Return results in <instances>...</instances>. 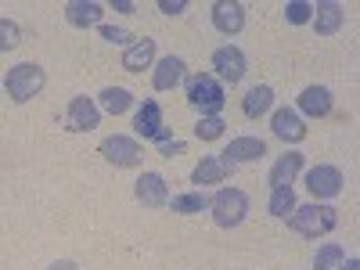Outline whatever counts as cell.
Masks as SVG:
<instances>
[{"instance_id": "1", "label": "cell", "mask_w": 360, "mask_h": 270, "mask_svg": "<svg viewBox=\"0 0 360 270\" xmlns=\"http://www.w3.org/2000/svg\"><path fill=\"white\" fill-rule=\"evenodd\" d=\"M288 227L303 238H321L328 231L339 227V209L324 205V202H310V205H295L292 217H288Z\"/></svg>"}, {"instance_id": "2", "label": "cell", "mask_w": 360, "mask_h": 270, "mask_svg": "<svg viewBox=\"0 0 360 270\" xmlns=\"http://www.w3.org/2000/svg\"><path fill=\"white\" fill-rule=\"evenodd\" d=\"M44 83H47V76H44V69L37 65V62H18V65H11L8 69V76H4V90H8V98L11 101H18V105H25V101H33L40 90H44Z\"/></svg>"}, {"instance_id": "3", "label": "cell", "mask_w": 360, "mask_h": 270, "mask_svg": "<svg viewBox=\"0 0 360 270\" xmlns=\"http://www.w3.org/2000/svg\"><path fill=\"white\" fill-rule=\"evenodd\" d=\"M209 209H213L217 227H224V231L242 227L245 217H249V195L242 188H220L213 198H209Z\"/></svg>"}, {"instance_id": "4", "label": "cell", "mask_w": 360, "mask_h": 270, "mask_svg": "<svg viewBox=\"0 0 360 270\" xmlns=\"http://www.w3.org/2000/svg\"><path fill=\"white\" fill-rule=\"evenodd\" d=\"M224 83L213 72H198L188 79V105L198 108L202 115H220L224 112Z\"/></svg>"}, {"instance_id": "5", "label": "cell", "mask_w": 360, "mask_h": 270, "mask_svg": "<svg viewBox=\"0 0 360 270\" xmlns=\"http://www.w3.org/2000/svg\"><path fill=\"white\" fill-rule=\"evenodd\" d=\"M249 72V62H245V51L242 47H234V44H224L213 51V76L220 83H242Z\"/></svg>"}, {"instance_id": "6", "label": "cell", "mask_w": 360, "mask_h": 270, "mask_svg": "<svg viewBox=\"0 0 360 270\" xmlns=\"http://www.w3.org/2000/svg\"><path fill=\"white\" fill-rule=\"evenodd\" d=\"M134 130H137V137H144V141H155V144L169 141V130H166V123H162V105H159L155 98H144V101L137 105Z\"/></svg>"}, {"instance_id": "7", "label": "cell", "mask_w": 360, "mask_h": 270, "mask_svg": "<svg viewBox=\"0 0 360 270\" xmlns=\"http://www.w3.org/2000/svg\"><path fill=\"white\" fill-rule=\"evenodd\" d=\"M101 155L115 166V169H134V166H141V144L134 141V137H127V134H112V137H105L101 141Z\"/></svg>"}, {"instance_id": "8", "label": "cell", "mask_w": 360, "mask_h": 270, "mask_svg": "<svg viewBox=\"0 0 360 270\" xmlns=\"http://www.w3.org/2000/svg\"><path fill=\"white\" fill-rule=\"evenodd\" d=\"M101 123V108L94 98H86V94H76L69 101V112H65V130L69 134H90V130H98Z\"/></svg>"}, {"instance_id": "9", "label": "cell", "mask_w": 360, "mask_h": 270, "mask_svg": "<svg viewBox=\"0 0 360 270\" xmlns=\"http://www.w3.org/2000/svg\"><path fill=\"white\" fill-rule=\"evenodd\" d=\"M342 169L339 166H314L307 169V191L317 198V202H328V198H339L342 195Z\"/></svg>"}, {"instance_id": "10", "label": "cell", "mask_w": 360, "mask_h": 270, "mask_svg": "<svg viewBox=\"0 0 360 270\" xmlns=\"http://www.w3.org/2000/svg\"><path fill=\"white\" fill-rule=\"evenodd\" d=\"M134 198L144 205V209H162L169 202V184H166V176L162 173H152V169H144L137 180H134Z\"/></svg>"}, {"instance_id": "11", "label": "cell", "mask_w": 360, "mask_h": 270, "mask_svg": "<svg viewBox=\"0 0 360 270\" xmlns=\"http://www.w3.org/2000/svg\"><path fill=\"white\" fill-rule=\"evenodd\" d=\"M270 130H274V137L285 141V144L307 141V123H303V115H299L295 108H274L270 112Z\"/></svg>"}, {"instance_id": "12", "label": "cell", "mask_w": 360, "mask_h": 270, "mask_svg": "<svg viewBox=\"0 0 360 270\" xmlns=\"http://www.w3.org/2000/svg\"><path fill=\"white\" fill-rule=\"evenodd\" d=\"M266 155V144H263V137H234L224 152H220V159L227 162V166H242V162H256V159H263Z\"/></svg>"}, {"instance_id": "13", "label": "cell", "mask_w": 360, "mask_h": 270, "mask_svg": "<svg viewBox=\"0 0 360 270\" xmlns=\"http://www.w3.org/2000/svg\"><path fill=\"white\" fill-rule=\"evenodd\" d=\"M342 18H346V8L339 4V0H321V4H314L310 25L317 29V37H335L342 29Z\"/></svg>"}, {"instance_id": "14", "label": "cell", "mask_w": 360, "mask_h": 270, "mask_svg": "<svg viewBox=\"0 0 360 270\" xmlns=\"http://www.w3.org/2000/svg\"><path fill=\"white\" fill-rule=\"evenodd\" d=\"M213 25L224 37H238L245 29V8L238 0H217L213 4Z\"/></svg>"}, {"instance_id": "15", "label": "cell", "mask_w": 360, "mask_h": 270, "mask_svg": "<svg viewBox=\"0 0 360 270\" xmlns=\"http://www.w3.org/2000/svg\"><path fill=\"white\" fill-rule=\"evenodd\" d=\"M231 169H234V166H227L220 155H205V159L191 169V184H198V191H205V188H213V184H224V180L231 176Z\"/></svg>"}, {"instance_id": "16", "label": "cell", "mask_w": 360, "mask_h": 270, "mask_svg": "<svg viewBox=\"0 0 360 270\" xmlns=\"http://www.w3.org/2000/svg\"><path fill=\"white\" fill-rule=\"evenodd\" d=\"M332 105H335V98H332V90L328 86H307L303 94H299V115H310V119H324L328 112H332Z\"/></svg>"}, {"instance_id": "17", "label": "cell", "mask_w": 360, "mask_h": 270, "mask_svg": "<svg viewBox=\"0 0 360 270\" xmlns=\"http://www.w3.org/2000/svg\"><path fill=\"white\" fill-rule=\"evenodd\" d=\"M101 18H105V4H98V0H69L65 4V22L76 29L101 25Z\"/></svg>"}, {"instance_id": "18", "label": "cell", "mask_w": 360, "mask_h": 270, "mask_svg": "<svg viewBox=\"0 0 360 270\" xmlns=\"http://www.w3.org/2000/svg\"><path fill=\"white\" fill-rule=\"evenodd\" d=\"M184 58L180 54H166V58H159L155 62V72H152V86L155 90H173V86H180V79H184Z\"/></svg>"}, {"instance_id": "19", "label": "cell", "mask_w": 360, "mask_h": 270, "mask_svg": "<svg viewBox=\"0 0 360 270\" xmlns=\"http://www.w3.org/2000/svg\"><path fill=\"white\" fill-rule=\"evenodd\" d=\"M303 155H299V152H285V155H278V162L274 166H270V188H292V180L299 176V173H303Z\"/></svg>"}, {"instance_id": "20", "label": "cell", "mask_w": 360, "mask_h": 270, "mask_svg": "<svg viewBox=\"0 0 360 270\" xmlns=\"http://www.w3.org/2000/svg\"><path fill=\"white\" fill-rule=\"evenodd\" d=\"M152 62H155V40H148V37H137V44H130L127 54H123L127 72H144Z\"/></svg>"}, {"instance_id": "21", "label": "cell", "mask_w": 360, "mask_h": 270, "mask_svg": "<svg viewBox=\"0 0 360 270\" xmlns=\"http://www.w3.org/2000/svg\"><path fill=\"white\" fill-rule=\"evenodd\" d=\"M270 108H274V90H270L266 83L252 86L249 94L242 98V112H245V119H263Z\"/></svg>"}, {"instance_id": "22", "label": "cell", "mask_w": 360, "mask_h": 270, "mask_svg": "<svg viewBox=\"0 0 360 270\" xmlns=\"http://www.w3.org/2000/svg\"><path fill=\"white\" fill-rule=\"evenodd\" d=\"M98 108L108 112V115H123L134 108V94L127 86H105L101 94H98Z\"/></svg>"}, {"instance_id": "23", "label": "cell", "mask_w": 360, "mask_h": 270, "mask_svg": "<svg viewBox=\"0 0 360 270\" xmlns=\"http://www.w3.org/2000/svg\"><path fill=\"white\" fill-rule=\"evenodd\" d=\"M173 213H180V217H195V213H202V209H209V195L205 191H188V195H173L169 202H166Z\"/></svg>"}, {"instance_id": "24", "label": "cell", "mask_w": 360, "mask_h": 270, "mask_svg": "<svg viewBox=\"0 0 360 270\" xmlns=\"http://www.w3.org/2000/svg\"><path fill=\"white\" fill-rule=\"evenodd\" d=\"M270 217H278V220H288L292 217V209H295V191L292 188H270Z\"/></svg>"}, {"instance_id": "25", "label": "cell", "mask_w": 360, "mask_h": 270, "mask_svg": "<svg viewBox=\"0 0 360 270\" xmlns=\"http://www.w3.org/2000/svg\"><path fill=\"white\" fill-rule=\"evenodd\" d=\"M342 259H346V249H342L339 242H328V245L317 249V256H314V270H335Z\"/></svg>"}, {"instance_id": "26", "label": "cell", "mask_w": 360, "mask_h": 270, "mask_svg": "<svg viewBox=\"0 0 360 270\" xmlns=\"http://www.w3.org/2000/svg\"><path fill=\"white\" fill-rule=\"evenodd\" d=\"M224 130H227V123H224L220 115H202L198 123H195V137L198 141H220Z\"/></svg>"}, {"instance_id": "27", "label": "cell", "mask_w": 360, "mask_h": 270, "mask_svg": "<svg viewBox=\"0 0 360 270\" xmlns=\"http://www.w3.org/2000/svg\"><path fill=\"white\" fill-rule=\"evenodd\" d=\"M314 18V4L310 0H288L285 4V22L288 25H310Z\"/></svg>"}, {"instance_id": "28", "label": "cell", "mask_w": 360, "mask_h": 270, "mask_svg": "<svg viewBox=\"0 0 360 270\" xmlns=\"http://www.w3.org/2000/svg\"><path fill=\"white\" fill-rule=\"evenodd\" d=\"M18 44H22V25L11 22V18H0V54L15 51Z\"/></svg>"}, {"instance_id": "29", "label": "cell", "mask_w": 360, "mask_h": 270, "mask_svg": "<svg viewBox=\"0 0 360 270\" xmlns=\"http://www.w3.org/2000/svg\"><path fill=\"white\" fill-rule=\"evenodd\" d=\"M98 33H101V40H108V44H115V47H130V44H137V37L130 33V29H115V25H98Z\"/></svg>"}, {"instance_id": "30", "label": "cell", "mask_w": 360, "mask_h": 270, "mask_svg": "<svg viewBox=\"0 0 360 270\" xmlns=\"http://www.w3.org/2000/svg\"><path fill=\"white\" fill-rule=\"evenodd\" d=\"M155 148H159V155H162V159H176V155H184V148H188V144L169 137V141H162V144H155Z\"/></svg>"}, {"instance_id": "31", "label": "cell", "mask_w": 360, "mask_h": 270, "mask_svg": "<svg viewBox=\"0 0 360 270\" xmlns=\"http://www.w3.org/2000/svg\"><path fill=\"white\" fill-rule=\"evenodd\" d=\"M159 11L162 15H184L188 11V0H159Z\"/></svg>"}, {"instance_id": "32", "label": "cell", "mask_w": 360, "mask_h": 270, "mask_svg": "<svg viewBox=\"0 0 360 270\" xmlns=\"http://www.w3.org/2000/svg\"><path fill=\"white\" fill-rule=\"evenodd\" d=\"M112 8H115L119 15H137V4H134V0H112Z\"/></svg>"}, {"instance_id": "33", "label": "cell", "mask_w": 360, "mask_h": 270, "mask_svg": "<svg viewBox=\"0 0 360 270\" xmlns=\"http://www.w3.org/2000/svg\"><path fill=\"white\" fill-rule=\"evenodd\" d=\"M47 270H79V266H76L72 259H58V263H51Z\"/></svg>"}, {"instance_id": "34", "label": "cell", "mask_w": 360, "mask_h": 270, "mask_svg": "<svg viewBox=\"0 0 360 270\" xmlns=\"http://www.w3.org/2000/svg\"><path fill=\"white\" fill-rule=\"evenodd\" d=\"M335 270H360V259H353V256H349V259H342Z\"/></svg>"}]
</instances>
